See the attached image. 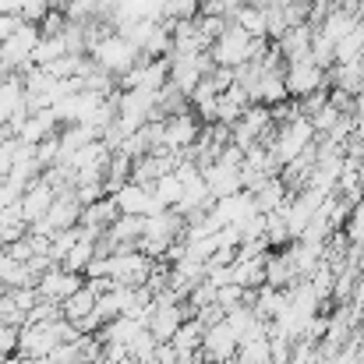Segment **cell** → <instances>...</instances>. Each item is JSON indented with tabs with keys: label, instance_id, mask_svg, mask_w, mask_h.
I'll use <instances>...</instances> for the list:
<instances>
[{
	"label": "cell",
	"instance_id": "obj_1",
	"mask_svg": "<svg viewBox=\"0 0 364 364\" xmlns=\"http://www.w3.org/2000/svg\"><path fill=\"white\" fill-rule=\"evenodd\" d=\"M265 46H269L265 36H251V32H244L241 25L227 21L223 32L209 43V57H213V64H220V68H237L244 60L262 57Z\"/></svg>",
	"mask_w": 364,
	"mask_h": 364
},
{
	"label": "cell",
	"instance_id": "obj_2",
	"mask_svg": "<svg viewBox=\"0 0 364 364\" xmlns=\"http://www.w3.org/2000/svg\"><path fill=\"white\" fill-rule=\"evenodd\" d=\"M89 57H92L103 71H110V75H124L131 64H138V60H141L138 46H134L127 36H121L117 28L103 32V36L89 46Z\"/></svg>",
	"mask_w": 364,
	"mask_h": 364
},
{
	"label": "cell",
	"instance_id": "obj_3",
	"mask_svg": "<svg viewBox=\"0 0 364 364\" xmlns=\"http://www.w3.org/2000/svg\"><path fill=\"white\" fill-rule=\"evenodd\" d=\"M318 134H315V127L308 117H294V121L287 124H276V131H272V138H269V152L279 159V166L283 163H290V159H297L311 141H315Z\"/></svg>",
	"mask_w": 364,
	"mask_h": 364
},
{
	"label": "cell",
	"instance_id": "obj_4",
	"mask_svg": "<svg viewBox=\"0 0 364 364\" xmlns=\"http://www.w3.org/2000/svg\"><path fill=\"white\" fill-rule=\"evenodd\" d=\"M283 82H287V96L290 100H304V96L326 89V71L311 57H301V60H287Z\"/></svg>",
	"mask_w": 364,
	"mask_h": 364
},
{
	"label": "cell",
	"instance_id": "obj_5",
	"mask_svg": "<svg viewBox=\"0 0 364 364\" xmlns=\"http://www.w3.org/2000/svg\"><path fill=\"white\" fill-rule=\"evenodd\" d=\"M198 131H202V121L195 117V110H184V114H173V117H163V149H170V152H177V156H184L191 145H195V138H198Z\"/></svg>",
	"mask_w": 364,
	"mask_h": 364
},
{
	"label": "cell",
	"instance_id": "obj_6",
	"mask_svg": "<svg viewBox=\"0 0 364 364\" xmlns=\"http://www.w3.org/2000/svg\"><path fill=\"white\" fill-rule=\"evenodd\" d=\"M198 354H202V364L227 361V358H234V354H237V333L227 326V318H220V322H209V326H205Z\"/></svg>",
	"mask_w": 364,
	"mask_h": 364
},
{
	"label": "cell",
	"instance_id": "obj_7",
	"mask_svg": "<svg viewBox=\"0 0 364 364\" xmlns=\"http://www.w3.org/2000/svg\"><path fill=\"white\" fill-rule=\"evenodd\" d=\"M82 283H85V272H71V269H64V265H50V269L36 279V290H39V297L60 304V301H68Z\"/></svg>",
	"mask_w": 364,
	"mask_h": 364
},
{
	"label": "cell",
	"instance_id": "obj_8",
	"mask_svg": "<svg viewBox=\"0 0 364 364\" xmlns=\"http://www.w3.org/2000/svg\"><path fill=\"white\" fill-rule=\"evenodd\" d=\"M53 198H57V188H53V184H50L43 173H39V177H36V181H28V184L21 188V195H18L21 220H25V223H36V220H43Z\"/></svg>",
	"mask_w": 364,
	"mask_h": 364
},
{
	"label": "cell",
	"instance_id": "obj_9",
	"mask_svg": "<svg viewBox=\"0 0 364 364\" xmlns=\"http://www.w3.org/2000/svg\"><path fill=\"white\" fill-rule=\"evenodd\" d=\"M110 198H114V205H117L121 216H149V213H159V205H156V198H152V188H149V184H138V181H124Z\"/></svg>",
	"mask_w": 364,
	"mask_h": 364
},
{
	"label": "cell",
	"instance_id": "obj_10",
	"mask_svg": "<svg viewBox=\"0 0 364 364\" xmlns=\"http://www.w3.org/2000/svg\"><path fill=\"white\" fill-rule=\"evenodd\" d=\"M202 177H205V188H209L213 202H216V198H227V195H234V191H244L241 166H234V163L213 159V163L202 166Z\"/></svg>",
	"mask_w": 364,
	"mask_h": 364
},
{
	"label": "cell",
	"instance_id": "obj_11",
	"mask_svg": "<svg viewBox=\"0 0 364 364\" xmlns=\"http://www.w3.org/2000/svg\"><path fill=\"white\" fill-rule=\"evenodd\" d=\"M152 304H156V301H152ZM181 322H184V304L173 301V304H156L152 315H149V322H145V329H149L159 343H166V340L177 333Z\"/></svg>",
	"mask_w": 364,
	"mask_h": 364
},
{
	"label": "cell",
	"instance_id": "obj_12",
	"mask_svg": "<svg viewBox=\"0 0 364 364\" xmlns=\"http://www.w3.org/2000/svg\"><path fill=\"white\" fill-rule=\"evenodd\" d=\"M21 114H28L21 78L18 75H0V127L11 124L14 117H21Z\"/></svg>",
	"mask_w": 364,
	"mask_h": 364
},
{
	"label": "cell",
	"instance_id": "obj_13",
	"mask_svg": "<svg viewBox=\"0 0 364 364\" xmlns=\"http://www.w3.org/2000/svg\"><path fill=\"white\" fill-rule=\"evenodd\" d=\"M311 36H315V25H311V21L290 25V28L276 39V50L283 53V60H301V57H308V50H311Z\"/></svg>",
	"mask_w": 364,
	"mask_h": 364
},
{
	"label": "cell",
	"instance_id": "obj_14",
	"mask_svg": "<svg viewBox=\"0 0 364 364\" xmlns=\"http://www.w3.org/2000/svg\"><path fill=\"white\" fill-rule=\"evenodd\" d=\"M247 107H251L247 92H244L241 85H230V89H223V92L216 96V121L213 124H237Z\"/></svg>",
	"mask_w": 364,
	"mask_h": 364
},
{
	"label": "cell",
	"instance_id": "obj_15",
	"mask_svg": "<svg viewBox=\"0 0 364 364\" xmlns=\"http://www.w3.org/2000/svg\"><path fill=\"white\" fill-rule=\"evenodd\" d=\"M96 297H100V290L85 279V283H82V287H78V290H75L68 301H60V315H64L68 322H75V326H78V322H82V318L96 308Z\"/></svg>",
	"mask_w": 364,
	"mask_h": 364
},
{
	"label": "cell",
	"instance_id": "obj_16",
	"mask_svg": "<svg viewBox=\"0 0 364 364\" xmlns=\"http://www.w3.org/2000/svg\"><path fill=\"white\" fill-rule=\"evenodd\" d=\"M269 255V251H265ZM265 255H255V258H234L230 265V279L241 283L247 290H258L265 283Z\"/></svg>",
	"mask_w": 364,
	"mask_h": 364
},
{
	"label": "cell",
	"instance_id": "obj_17",
	"mask_svg": "<svg viewBox=\"0 0 364 364\" xmlns=\"http://www.w3.org/2000/svg\"><path fill=\"white\" fill-rule=\"evenodd\" d=\"M152 198H156V205L159 209H173L177 202H181V195H184V184H181V177L170 170V173H159L152 184Z\"/></svg>",
	"mask_w": 364,
	"mask_h": 364
},
{
	"label": "cell",
	"instance_id": "obj_18",
	"mask_svg": "<svg viewBox=\"0 0 364 364\" xmlns=\"http://www.w3.org/2000/svg\"><path fill=\"white\" fill-rule=\"evenodd\" d=\"M354 25H358V14H350V11H340V7H333V11H329V14H326V18H322V21L315 25V28H318L322 36H329V39L336 43V39H343V36H347V32H350Z\"/></svg>",
	"mask_w": 364,
	"mask_h": 364
},
{
	"label": "cell",
	"instance_id": "obj_19",
	"mask_svg": "<svg viewBox=\"0 0 364 364\" xmlns=\"http://www.w3.org/2000/svg\"><path fill=\"white\" fill-rule=\"evenodd\" d=\"M92 258H96V237H78L57 265H64V269H71V272H85V265H89Z\"/></svg>",
	"mask_w": 364,
	"mask_h": 364
},
{
	"label": "cell",
	"instance_id": "obj_20",
	"mask_svg": "<svg viewBox=\"0 0 364 364\" xmlns=\"http://www.w3.org/2000/svg\"><path fill=\"white\" fill-rule=\"evenodd\" d=\"M230 21L241 25L244 32H251V36H265V7H255V4L244 0L241 7L230 11Z\"/></svg>",
	"mask_w": 364,
	"mask_h": 364
},
{
	"label": "cell",
	"instance_id": "obj_21",
	"mask_svg": "<svg viewBox=\"0 0 364 364\" xmlns=\"http://www.w3.org/2000/svg\"><path fill=\"white\" fill-rule=\"evenodd\" d=\"M0 283L11 290V287H36V279L28 276V269H25V262H18V258H11L7 251H0Z\"/></svg>",
	"mask_w": 364,
	"mask_h": 364
},
{
	"label": "cell",
	"instance_id": "obj_22",
	"mask_svg": "<svg viewBox=\"0 0 364 364\" xmlns=\"http://www.w3.org/2000/svg\"><path fill=\"white\" fill-rule=\"evenodd\" d=\"M358 57H364V18H358V25L343 39H336V64L358 60Z\"/></svg>",
	"mask_w": 364,
	"mask_h": 364
},
{
	"label": "cell",
	"instance_id": "obj_23",
	"mask_svg": "<svg viewBox=\"0 0 364 364\" xmlns=\"http://www.w3.org/2000/svg\"><path fill=\"white\" fill-rule=\"evenodd\" d=\"M308 57L322 68V71H329L333 64H336V43L329 39V36H322L318 28H315V36H311V50H308Z\"/></svg>",
	"mask_w": 364,
	"mask_h": 364
},
{
	"label": "cell",
	"instance_id": "obj_24",
	"mask_svg": "<svg viewBox=\"0 0 364 364\" xmlns=\"http://www.w3.org/2000/svg\"><path fill=\"white\" fill-rule=\"evenodd\" d=\"M156 343H159V340H156V336L141 326V329H138V336H134V340H131V347H127V358H134L138 364H152Z\"/></svg>",
	"mask_w": 364,
	"mask_h": 364
},
{
	"label": "cell",
	"instance_id": "obj_25",
	"mask_svg": "<svg viewBox=\"0 0 364 364\" xmlns=\"http://www.w3.org/2000/svg\"><path fill=\"white\" fill-rule=\"evenodd\" d=\"M343 234H347V241L354 244V247H361L364 251V198L347 213V220H343Z\"/></svg>",
	"mask_w": 364,
	"mask_h": 364
},
{
	"label": "cell",
	"instance_id": "obj_26",
	"mask_svg": "<svg viewBox=\"0 0 364 364\" xmlns=\"http://www.w3.org/2000/svg\"><path fill=\"white\" fill-rule=\"evenodd\" d=\"M36 25H39V36H60V32H64V25H68V14L53 7V11H46Z\"/></svg>",
	"mask_w": 364,
	"mask_h": 364
},
{
	"label": "cell",
	"instance_id": "obj_27",
	"mask_svg": "<svg viewBox=\"0 0 364 364\" xmlns=\"http://www.w3.org/2000/svg\"><path fill=\"white\" fill-rule=\"evenodd\" d=\"M57 7V0H21V7H18V18L21 21H39L46 11H53Z\"/></svg>",
	"mask_w": 364,
	"mask_h": 364
},
{
	"label": "cell",
	"instance_id": "obj_28",
	"mask_svg": "<svg viewBox=\"0 0 364 364\" xmlns=\"http://www.w3.org/2000/svg\"><path fill=\"white\" fill-rule=\"evenodd\" d=\"M18 350V326H4L0 322V358Z\"/></svg>",
	"mask_w": 364,
	"mask_h": 364
},
{
	"label": "cell",
	"instance_id": "obj_29",
	"mask_svg": "<svg viewBox=\"0 0 364 364\" xmlns=\"http://www.w3.org/2000/svg\"><path fill=\"white\" fill-rule=\"evenodd\" d=\"M329 103H333L340 114H350V110H354V96L343 92V89H333V92H329Z\"/></svg>",
	"mask_w": 364,
	"mask_h": 364
},
{
	"label": "cell",
	"instance_id": "obj_30",
	"mask_svg": "<svg viewBox=\"0 0 364 364\" xmlns=\"http://www.w3.org/2000/svg\"><path fill=\"white\" fill-rule=\"evenodd\" d=\"M340 11H350V14H358V7H361V0H333Z\"/></svg>",
	"mask_w": 364,
	"mask_h": 364
},
{
	"label": "cell",
	"instance_id": "obj_31",
	"mask_svg": "<svg viewBox=\"0 0 364 364\" xmlns=\"http://www.w3.org/2000/svg\"><path fill=\"white\" fill-rule=\"evenodd\" d=\"M57 4H68V0H57Z\"/></svg>",
	"mask_w": 364,
	"mask_h": 364
},
{
	"label": "cell",
	"instance_id": "obj_32",
	"mask_svg": "<svg viewBox=\"0 0 364 364\" xmlns=\"http://www.w3.org/2000/svg\"><path fill=\"white\" fill-rule=\"evenodd\" d=\"M361 364H364V361H361Z\"/></svg>",
	"mask_w": 364,
	"mask_h": 364
}]
</instances>
